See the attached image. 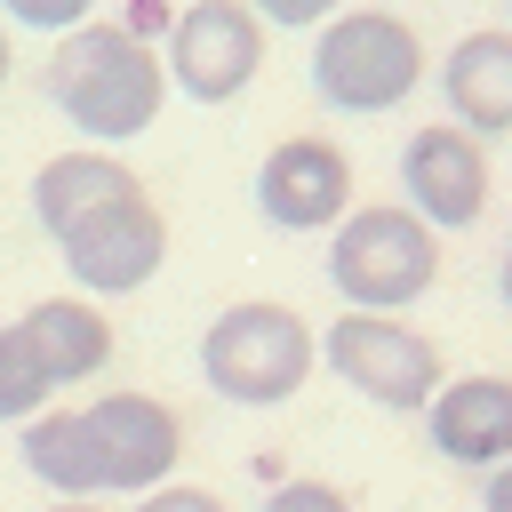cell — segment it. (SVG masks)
Returning a JSON list of instances; mask_svg holds the SVG:
<instances>
[{
	"label": "cell",
	"instance_id": "6da1fadb",
	"mask_svg": "<svg viewBox=\"0 0 512 512\" xmlns=\"http://www.w3.org/2000/svg\"><path fill=\"white\" fill-rule=\"evenodd\" d=\"M48 96L56 112L96 136V144H128L160 120L168 104V72H160V48L128 24H72L56 32V56H48Z\"/></svg>",
	"mask_w": 512,
	"mask_h": 512
},
{
	"label": "cell",
	"instance_id": "7a4b0ae2",
	"mask_svg": "<svg viewBox=\"0 0 512 512\" xmlns=\"http://www.w3.org/2000/svg\"><path fill=\"white\" fill-rule=\"evenodd\" d=\"M312 360H320L312 320H304L296 304H272V296L216 312L208 336H200V376H208V392H216V400H240V408H280V400H296L304 376H312Z\"/></svg>",
	"mask_w": 512,
	"mask_h": 512
},
{
	"label": "cell",
	"instance_id": "3957f363",
	"mask_svg": "<svg viewBox=\"0 0 512 512\" xmlns=\"http://www.w3.org/2000/svg\"><path fill=\"white\" fill-rule=\"evenodd\" d=\"M328 280L352 312H408L440 280V232L416 208H344L328 224Z\"/></svg>",
	"mask_w": 512,
	"mask_h": 512
},
{
	"label": "cell",
	"instance_id": "277c9868",
	"mask_svg": "<svg viewBox=\"0 0 512 512\" xmlns=\"http://www.w3.org/2000/svg\"><path fill=\"white\" fill-rule=\"evenodd\" d=\"M424 80V40L384 8H336L312 40V88L336 112H392Z\"/></svg>",
	"mask_w": 512,
	"mask_h": 512
},
{
	"label": "cell",
	"instance_id": "5b68a950",
	"mask_svg": "<svg viewBox=\"0 0 512 512\" xmlns=\"http://www.w3.org/2000/svg\"><path fill=\"white\" fill-rule=\"evenodd\" d=\"M320 360L360 392V400H376V408H424L432 392H440V352H432V336H416L400 312H336L328 328H320Z\"/></svg>",
	"mask_w": 512,
	"mask_h": 512
},
{
	"label": "cell",
	"instance_id": "8992f818",
	"mask_svg": "<svg viewBox=\"0 0 512 512\" xmlns=\"http://www.w3.org/2000/svg\"><path fill=\"white\" fill-rule=\"evenodd\" d=\"M160 72L192 104H232L264 72V24H256V8L248 0H192V8H176Z\"/></svg>",
	"mask_w": 512,
	"mask_h": 512
},
{
	"label": "cell",
	"instance_id": "52a82bcc",
	"mask_svg": "<svg viewBox=\"0 0 512 512\" xmlns=\"http://www.w3.org/2000/svg\"><path fill=\"white\" fill-rule=\"evenodd\" d=\"M56 248H64V272H72L88 296H136V288L160 272V256H168V216H160L152 192L136 184V192H120V200H96L88 216H72V224L56 232Z\"/></svg>",
	"mask_w": 512,
	"mask_h": 512
},
{
	"label": "cell",
	"instance_id": "ba28073f",
	"mask_svg": "<svg viewBox=\"0 0 512 512\" xmlns=\"http://www.w3.org/2000/svg\"><path fill=\"white\" fill-rule=\"evenodd\" d=\"M80 432H88V456H96V488L104 496H144L184 456V424L152 392H104V400H88L80 408Z\"/></svg>",
	"mask_w": 512,
	"mask_h": 512
},
{
	"label": "cell",
	"instance_id": "9c48e42d",
	"mask_svg": "<svg viewBox=\"0 0 512 512\" xmlns=\"http://www.w3.org/2000/svg\"><path fill=\"white\" fill-rule=\"evenodd\" d=\"M400 184H408V208H416L432 232H464V224L488 208V152H480V136H464L456 120H432V128L408 136Z\"/></svg>",
	"mask_w": 512,
	"mask_h": 512
},
{
	"label": "cell",
	"instance_id": "30bf717a",
	"mask_svg": "<svg viewBox=\"0 0 512 512\" xmlns=\"http://www.w3.org/2000/svg\"><path fill=\"white\" fill-rule=\"evenodd\" d=\"M256 208L280 232H328L352 208V160L328 136H288L256 168Z\"/></svg>",
	"mask_w": 512,
	"mask_h": 512
},
{
	"label": "cell",
	"instance_id": "8fae6325",
	"mask_svg": "<svg viewBox=\"0 0 512 512\" xmlns=\"http://www.w3.org/2000/svg\"><path fill=\"white\" fill-rule=\"evenodd\" d=\"M424 432L448 464H504L512 456V376H448L424 400Z\"/></svg>",
	"mask_w": 512,
	"mask_h": 512
},
{
	"label": "cell",
	"instance_id": "7c38bea8",
	"mask_svg": "<svg viewBox=\"0 0 512 512\" xmlns=\"http://www.w3.org/2000/svg\"><path fill=\"white\" fill-rule=\"evenodd\" d=\"M440 96L464 136H512V32H464L440 64Z\"/></svg>",
	"mask_w": 512,
	"mask_h": 512
},
{
	"label": "cell",
	"instance_id": "4fadbf2b",
	"mask_svg": "<svg viewBox=\"0 0 512 512\" xmlns=\"http://www.w3.org/2000/svg\"><path fill=\"white\" fill-rule=\"evenodd\" d=\"M24 344H32V360H40V376L64 392V384H88L104 360H112V320L88 304V296H40L24 320Z\"/></svg>",
	"mask_w": 512,
	"mask_h": 512
},
{
	"label": "cell",
	"instance_id": "5bb4252c",
	"mask_svg": "<svg viewBox=\"0 0 512 512\" xmlns=\"http://www.w3.org/2000/svg\"><path fill=\"white\" fill-rule=\"evenodd\" d=\"M120 192H136V168L112 160L104 144H80V152H56V160L32 176V216H40V232L56 240L72 216H88L96 200H120Z\"/></svg>",
	"mask_w": 512,
	"mask_h": 512
},
{
	"label": "cell",
	"instance_id": "9a60e30c",
	"mask_svg": "<svg viewBox=\"0 0 512 512\" xmlns=\"http://www.w3.org/2000/svg\"><path fill=\"white\" fill-rule=\"evenodd\" d=\"M24 472L56 496H104L96 488V456H88V432H80V408H40L24 416Z\"/></svg>",
	"mask_w": 512,
	"mask_h": 512
},
{
	"label": "cell",
	"instance_id": "2e32d148",
	"mask_svg": "<svg viewBox=\"0 0 512 512\" xmlns=\"http://www.w3.org/2000/svg\"><path fill=\"white\" fill-rule=\"evenodd\" d=\"M48 376H40V360H32V344H24V328L8 320L0 328V424H24V416H40L48 408Z\"/></svg>",
	"mask_w": 512,
	"mask_h": 512
},
{
	"label": "cell",
	"instance_id": "e0dca14e",
	"mask_svg": "<svg viewBox=\"0 0 512 512\" xmlns=\"http://www.w3.org/2000/svg\"><path fill=\"white\" fill-rule=\"evenodd\" d=\"M16 24H32V32H72V24H88L96 16V0H0Z\"/></svg>",
	"mask_w": 512,
	"mask_h": 512
},
{
	"label": "cell",
	"instance_id": "ac0fdd59",
	"mask_svg": "<svg viewBox=\"0 0 512 512\" xmlns=\"http://www.w3.org/2000/svg\"><path fill=\"white\" fill-rule=\"evenodd\" d=\"M264 512H352V504H344V488H328V480H280V488L264 496Z\"/></svg>",
	"mask_w": 512,
	"mask_h": 512
},
{
	"label": "cell",
	"instance_id": "d6986e66",
	"mask_svg": "<svg viewBox=\"0 0 512 512\" xmlns=\"http://www.w3.org/2000/svg\"><path fill=\"white\" fill-rule=\"evenodd\" d=\"M256 8V24H288V32H312V24H328L344 0H248Z\"/></svg>",
	"mask_w": 512,
	"mask_h": 512
},
{
	"label": "cell",
	"instance_id": "ffe728a7",
	"mask_svg": "<svg viewBox=\"0 0 512 512\" xmlns=\"http://www.w3.org/2000/svg\"><path fill=\"white\" fill-rule=\"evenodd\" d=\"M136 512H224V496H208V488H176V480H160V488H144V496H136Z\"/></svg>",
	"mask_w": 512,
	"mask_h": 512
},
{
	"label": "cell",
	"instance_id": "44dd1931",
	"mask_svg": "<svg viewBox=\"0 0 512 512\" xmlns=\"http://www.w3.org/2000/svg\"><path fill=\"white\" fill-rule=\"evenodd\" d=\"M480 504H488V512H512V456H504V464H488V488H480Z\"/></svg>",
	"mask_w": 512,
	"mask_h": 512
},
{
	"label": "cell",
	"instance_id": "7402d4cb",
	"mask_svg": "<svg viewBox=\"0 0 512 512\" xmlns=\"http://www.w3.org/2000/svg\"><path fill=\"white\" fill-rule=\"evenodd\" d=\"M48 512H104V504H96V496H56Z\"/></svg>",
	"mask_w": 512,
	"mask_h": 512
},
{
	"label": "cell",
	"instance_id": "603a6c76",
	"mask_svg": "<svg viewBox=\"0 0 512 512\" xmlns=\"http://www.w3.org/2000/svg\"><path fill=\"white\" fill-rule=\"evenodd\" d=\"M496 288H504V304H512V248H504V272H496Z\"/></svg>",
	"mask_w": 512,
	"mask_h": 512
},
{
	"label": "cell",
	"instance_id": "cb8c5ba5",
	"mask_svg": "<svg viewBox=\"0 0 512 512\" xmlns=\"http://www.w3.org/2000/svg\"><path fill=\"white\" fill-rule=\"evenodd\" d=\"M0 80H8V32H0Z\"/></svg>",
	"mask_w": 512,
	"mask_h": 512
}]
</instances>
